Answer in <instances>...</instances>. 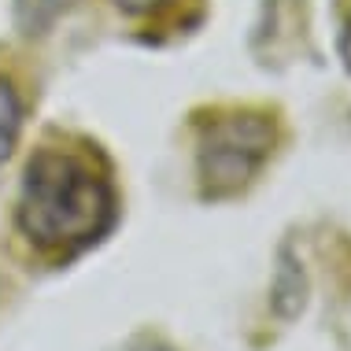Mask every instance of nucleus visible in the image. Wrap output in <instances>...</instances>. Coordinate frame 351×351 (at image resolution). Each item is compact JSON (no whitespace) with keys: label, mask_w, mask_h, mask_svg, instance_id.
I'll return each mask as SVG.
<instances>
[{"label":"nucleus","mask_w":351,"mask_h":351,"mask_svg":"<svg viewBox=\"0 0 351 351\" xmlns=\"http://www.w3.org/2000/svg\"><path fill=\"white\" fill-rule=\"evenodd\" d=\"M167 4L170 0H115V8L126 15H156V12H163Z\"/></svg>","instance_id":"39448f33"},{"label":"nucleus","mask_w":351,"mask_h":351,"mask_svg":"<svg viewBox=\"0 0 351 351\" xmlns=\"http://www.w3.org/2000/svg\"><path fill=\"white\" fill-rule=\"evenodd\" d=\"M23 111H19V97H15V89L8 85L4 78H0V163H4L8 156H12V148H15V137H19V119Z\"/></svg>","instance_id":"7ed1b4c3"},{"label":"nucleus","mask_w":351,"mask_h":351,"mask_svg":"<svg viewBox=\"0 0 351 351\" xmlns=\"http://www.w3.org/2000/svg\"><path fill=\"white\" fill-rule=\"evenodd\" d=\"M74 0H15V12H19V26L26 34L45 30L60 12H67Z\"/></svg>","instance_id":"20e7f679"},{"label":"nucleus","mask_w":351,"mask_h":351,"mask_svg":"<svg viewBox=\"0 0 351 351\" xmlns=\"http://www.w3.org/2000/svg\"><path fill=\"white\" fill-rule=\"evenodd\" d=\"M274 126L263 115H222L200 134V182L207 196L244 189L270 156Z\"/></svg>","instance_id":"f03ea898"},{"label":"nucleus","mask_w":351,"mask_h":351,"mask_svg":"<svg viewBox=\"0 0 351 351\" xmlns=\"http://www.w3.org/2000/svg\"><path fill=\"white\" fill-rule=\"evenodd\" d=\"M344 60H348V67H351V15H348V26H344Z\"/></svg>","instance_id":"423d86ee"},{"label":"nucleus","mask_w":351,"mask_h":351,"mask_svg":"<svg viewBox=\"0 0 351 351\" xmlns=\"http://www.w3.org/2000/svg\"><path fill=\"white\" fill-rule=\"evenodd\" d=\"M130 351H170V348H163V344H137V348H130Z\"/></svg>","instance_id":"0eeeda50"},{"label":"nucleus","mask_w":351,"mask_h":351,"mask_svg":"<svg viewBox=\"0 0 351 351\" xmlns=\"http://www.w3.org/2000/svg\"><path fill=\"white\" fill-rule=\"evenodd\" d=\"M15 226L37 255L67 263L115 226V185L89 148L45 145L26 163Z\"/></svg>","instance_id":"f257e3e1"}]
</instances>
